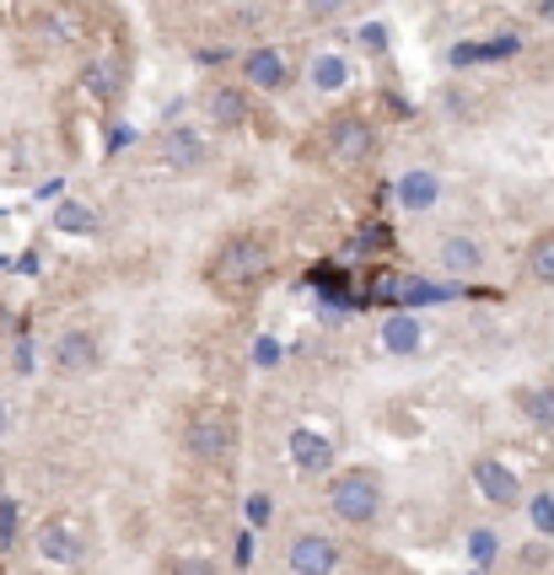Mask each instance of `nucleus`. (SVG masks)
I'll return each mask as SVG.
<instances>
[{"label":"nucleus","instance_id":"nucleus-24","mask_svg":"<svg viewBox=\"0 0 554 575\" xmlns=\"http://www.w3.org/2000/svg\"><path fill=\"white\" fill-rule=\"evenodd\" d=\"M469 554H473V565H479V571H490V565H496V533H490V528H484V533H473L469 537Z\"/></svg>","mask_w":554,"mask_h":575},{"label":"nucleus","instance_id":"nucleus-20","mask_svg":"<svg viewBox=\"0 0 554 575\" xmlns=\"http://www.w3.org/2000/svg\"><path fill=\"white\" fill-rule=\"evenodd\" d=\"M54 226L71 232V237H86V232H97V215H92L86 205H60L54 210Z\"/></svg>","mask_w":554,"mask_h":575},{"label":"nucleus","instance_id":"nucleus-30","mask_svg":"<svg viewBox=\"0 0 554 575\" xmlns=\"http://www.w3.org/2000/svg\"><path fill=\"white\" fill-rule=\"evenodd\" d=\"M232 60V43H205L200 49V65H226Z\"/></svg>","mask_w":554,"mask_h":575},{"label":"nucleus","instance_id":"nucleus-15","mask_svg":"<svg viewBox=\"0 0 554 575\" xmlns=\"http://www.w3.org/2000/svg\"><path fill=\"white\" fill-rule=\"evenodd\" d=\"M291 462H297L301 473H329L334 441H329L323 430H312V425H297V430H291Z\"/></svg>","mask_w":554,"mask_h":575},{"label":"nucleus","instance_id":"nucleus-12","mask_svg":"<svg viewBox=\"0 0 554 575\" xmlns=\"http://www.w3.org/2000/svg\"><path fill=\"white\" fill-rule=\"evenodd\" d=\"M248 92L254 86H237V82H221V86H211L205 92V119L215 124V129H243L248 124Z\"/></svg>","mask_w":554,"mask_h":575},{"label":"nucleus","instance_id":"nucleus-25","mask_svg":"<svg viewBox=\"0 0 554 575\" xmlns=\"http://www.w3.org/2000/svg\"><path fill=\"white\" fill-rule=\"evenodd\" d=\"M269 517H275V500L269 494H248V528H269Z\"/></svg>","mask_w":554,"mask_h":575},{"label":"nucleus","instance_id":"nucleus-13","mask_svg":"<svg viewBox=\"0 0 554 575\" xmlns=\"http://www.w3.org/2000/svg\"><path fill=\"white\" fill-rule=\"evenodd\" d=\"M473 485L490 505H516L522 500V485H516V473L501 457H473Z\"/></svg>","mask_w":554,"mask_h":575},{"label":"nucleus","instance_id":"nucleus-17","mask_svg":"<svg viewBox=\"0 0 554 575\" xmlns=\"http://www.w3.org/2000/svg\"><path fill=\"white\" fill-rule=\"evenodd\" d=\"M516 409H522V419H533L539 430H554V387H522Z\"/></svg>","mask_w":554,"mask_h":575},{"label":"nucleus","instance_id":"nucleus-1","mask_svg":"<svg viewBox=\"0 0 554 575\" xmlns=\"http://www.w3.org/2000/svg\"><path fill=\"white\" fill-rule=\"evenodd\" d=\"M269 275H275V247L264 243V237H254V232L226 237V243L211 253V264H205V280H211L221 296H232V301L254 296Z\"/></svg>","mask_w":554,"mask_h":575},{"label":"nucleus","instance_id":"nucleus-29","mask_svg":"<svg viewBox=\"0 0 554 575\" xmlns=\"http://www.w3.org/2000/svg\"><path fill=\"white\" fill-rule=\"evenodd\" d=\"M254 366H280V344L275 339H254Z\"/></svg>","mask_w":554,"mask_h":575},{"label":"nucleus","instance_id":"nucleus-32","mask_svg":"<svg viewBox=\"0 0 554 575\" xmlns=\"http://www.w3.org/2000/svg\"><path fill=\"white\" fill-rule=\"evenodd\" d=\"M11 436V409H6V398H0V441Z\"/></svg>","mask_w":554,"mask_h":575},{"label":"nucleus","instance_id":"nucleus-19","mask_svg":"<svg viewBox=\"0 0 554 575\" xmlns=\"http://www.w3.org/2000/svg\"><path fill=\"white\" fill-rule=\"evenodd\" d=\"M383 344H387V350H398V355H409V350L420 344V329H415V318H409L404 307H398V318H387Z\"/></svg>","mask_w":554,"mask_h":575},{"label":"nucleus","instance_id":"nucleus-3","mask_svg":"<svg viewBox=\"0 0 554 575\" xmlns=\"http://www.w3.org/2000/svg\"><path fill=\"white\" fill-rule=\"evenodd\" d=\"M323 157L340 167V172H355L377 157V124L366 114H334L329 129H323Z\"/></svg>","mask_w":554,"mask_h":575},{"label":"nucleus","instance_id":"nucleus-18","mask_svg":"<svg viewBox=\"0 0 554 575\" xmlns=\"http://www.w3.org/2000/svg\"><path fill=\"white\" fill-rule=\"evenodd\" d=\"M528 280H539V286H554V232L533 237V247H528Z\"/></svg>","mask_w":554,"mask_h":575},{"label":"nucleus","instance_id":"nucleus-34","mask_svg":"<svg viewBox=\"0 0 554 575\" xmlns=\"http://www.w3.org/2000/svg\"><path fill=\"white\" fill-rule=\"evenodd\" d=\"M0 494H6V468H0Z\"/></svg>","mask_w":554,"mask_h":575},{"label":"nucleus","instance_id":"nucleus-14","mask_svg":"<svg viewBox=\"0 0 554 575\" xmlns=\"http://www.w3.org/2000/svg\"><path fill=\"white\" fill-rule=\"evenodd\" d=\"M39 554L54 560V565H76L82 560V528L71 517H49L39 528Z\"/></svg>","mask_w":554,"mask_h":575},{"label":"nucleus","instance_id":"nucleus-31","mask_svg":"<svg viewBox=\"0 0 554 575\" xmlns=\"http://www.w3.org/2000/svg\"><path fill=\"white\" fill-rule=\"evenodd\" d=\"M248 560H254V528L237 537V571H248Z\"/></svg>","mask_w":554,"mask_h":575},{"label":"nucleus","instance_id":"nucleus-4","mask_svg":"<svg viewBox=\"0 0 554 575\" xmlns=\"http://www.w3.org/2000/svg\"><path fill=\"white\" fill-rule=\"evenodd\" d=\"M183 447L200 462H226L237 447V414L232 409H194L183 425Z\"/></svg>","mask_w":554,"mask_h":575},{"label":"nucleus","instance_id":"nucleus-7","mask_svg":"<svg viewBox=\"0 0 554 575\" xmlns=\"http://www.w3.org/2000/svg\"><path fill=\"white\" fill-rule=\"evenodd\" d=\"M286 571L291 575H340V543L329 533H297L286 543Z\"/></svg>","mask_w":554,"mask_h":575},{"label":"nucleus","instance_id":"nucleus-22","mask_svg":"<svg viewBox=\"0 0 554 575\" xmlns=\"http://www.w3.org/2000/svg\"><path fill=\"white\" fill-rule=\"evenodd\" d=\"M301 11H307V22H340L350 0H301Z\"/></svg>","mask_w":554,"mask_h":575},{"label":"nucleus","instance_id":"nucleus-5","mask_svg":"<svg viewBox=\"0 0 554 575\" xmlns=\"http://www.w3.org/2000/svg\"><path fill=\"white\" fill-rule=\"evenodd\" d=\"M49 366L60 376H86V371L103 366V344L92 329H60L54 333V350H49Z\"/></svg>","mask_w":554,"mask_h":575},{"label":"nucleus","instance_id":"nucleus-8","mask_svg":"<svg viewBox=\"0 0 554 575\" xmlns=\"http://www.w3.org/2000/svg\"><path fill=\"white\" fill-rule=\"evenodd\" d=\"M162 162L172 172H200V167L211 162V140L200 129H189V124H168L162 129Z\"/></svg>","mask_w":554,"mask_h":575},{"label":"nucleus","instance_id":"nucleus-11","mask_svg":"<svg viewBox=\"0 0 554 575\" xmlns=\"http://www.w3.org/2000/svg\"><path fill=\"white\" fill-rule=\"evenodd\" d=\"M393 200H398L404 215H426V210L441 205V178H436L430 167H409V172H398Z\"/></svg>","mask_w":554,"mask_h":575},{"label":"nucleus","instance_id":"nucleus-10","mask_svg":"<svg viewBox=\"0 0 554 575\" xmlns=\"http://www.w3.org/2000/svg\"><path fill=\"white\" fill-rule=\"evenodd\" d=\"M125 82H129V60L119 49H103V54L82 71V92L97 97V103H114V97L125 92Z\"/></svg>","mask_w":554,"mask_h":575},{"label":"nucleus","instance_id":"nucleus-28","mask_svg":"<svg viewBox=\"0 0 554 575\" xmlns=\"http://www.w3.org/2000/svg\"><path fill=\"white\" fill-rule=\"evenodd\" d=\"M344 575H404L398 565H387V560H355Z\"/></svg>","mask_w":554,"mask_h":575},{"label":"nucleus","instance_id":"nucleus-2","mask_svg":"<svg viewBox=\"0 0 554 575\" xmlns=\"http://www.w3.org/2000/svg\"><path fill=\"white\" fill-rule=\"evenodd\" d=\"M329 511L344 528H372L383 511V479L372 468H344L329 479Z\"/></svg>","mask_w":554,"mask_h":575},{"label":"nucleus","instance_id":"nucleus-33","mask_svg":"<svg viewBox=\"0 0 554 575\" xmlns=\"http://www.w3.org/2000/svg\"><path fill=\"white\" fill-rule=\"evenodd\" d=\"M539 17H544V22H554V0H539Z\"/></svg>","mask_w":554,"mask_h":575},{"label":"nucleus","instance_id":"nucleus-27","mask_svg":"<svg viewBox=\"0 0 554 575\" xmlns=\"http://www.w3.org/2000/svg\"><path fill=\"white\" fill-rule=\"evenodd\" d=\"M361 49H372V60H383L387 54V33L372 22V28H361Z\"/></svg>","mask_w":554,"mask_h":575},{"label":"nucleus","instance_id":"nucleus-23","mask_svg":"<svg viewBox=\"0 0 554 575\" xmlns=\"http://www.w3.org/2000/svg\"><path fill=\"white\" fill-rule=\"evenodd\" d=\"M528 517H533V528L544 537H554V494H533L528 500Z\"/></svg>","mask_w":554,"mask_h":575},{"label":"nucleus","instance_id":"nucleus-26","mask_svg":"<svg viewBox=\"0 0 554 575\" xmlns=\"http://www.w3.org/2000/svg\"><path fill=\"white\" fill-rule=\"evenodd\" d=\"M168 575H221L215 560H168Z\"/></svg>","mask_w":554,"mask_h":575},{"label":"nucleus","instance_id":"nucleus-6","mask_svg":"<svg viewBox=\"0 0 554 575\" xmlns=\"http://www.w3.org/2000/svg\"><path fill=\"white\" fill-rule=\"evenodd\" d=\"M237 65H243V86L254 92H286L291 82V54L275 43H254L248 54H237Z\"/></svg>","mask_w":554,"mask_h":575},{"label":"nucleus","instance_id":"nucleus-21","mask_svg":"<svg viewBox=\"0 0 554 575\" xmlns=\"http://www.w3.org/2000/svg\"><path fill=\"white\" fill-rule=\"evenodd\" d=\"M22 537V505L11 494H0V549H11Z\"/></svg>","mask_w":554,"mask_h":575},{"label":"nucleus","instance_id":"nucleus-35","mask_svg":"<svg viewBox=\"0 0 554 575\" xmlns=\"http://www.w3.org/2000/svg\"><path fill=\"white\" fill-rule=\"evenodd\" d=\"M469 575H490V571H479V565H473V571H469Z\"/></svg>","mask_w":554,"mask_h":575},{"label":"nucleus","instance_id":"nucleus-9","mask_svg":"<svg viewBox=\"0 0 554 575\" xmlns=\"http://www.w3.org/2000/svg\"><path fill=\"white\" fill-rule=\"evenodd\" d=\"M436 269L452 275V280H473V275H484V243H473L469 232H447V237L436 243Z\"/></svg>","mask_w":554,"mask_h":575},{"label":"nucleus","instance_id":"nucleus-16","mask_svg":"<svg viewBox=\"0 0 554 575\" xmlns=\"http://www.w3.org/2000/svg\"><path fill=\"white\" fill-rule=\"evenodd\" d=\"M307 82H312V92H340L344 82H350V65H344V54H312V71H307Z\"/></svg>","mask_w":554,"mask_h":575}]
</instances>
